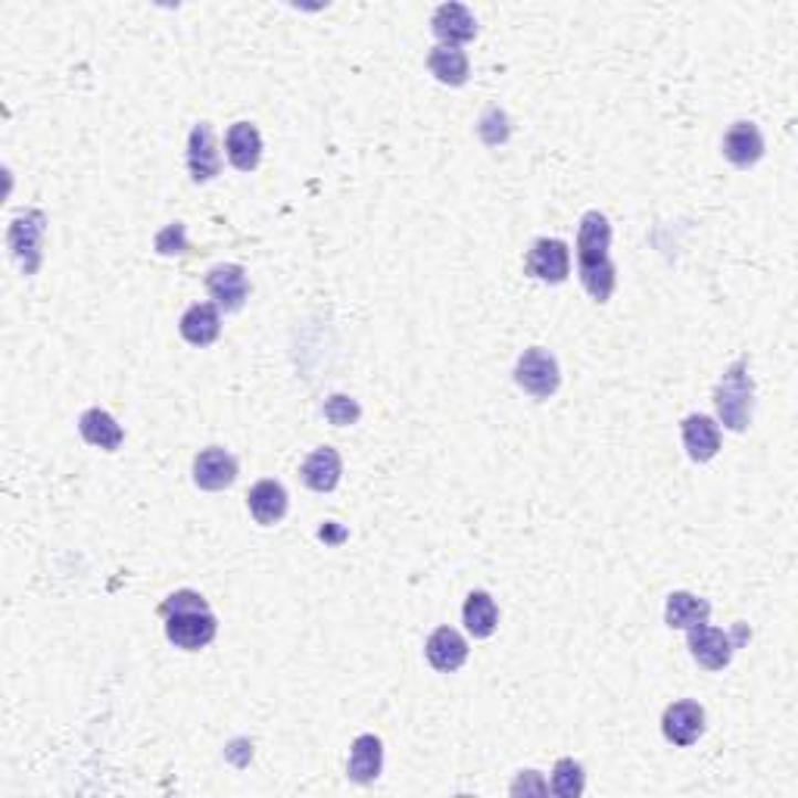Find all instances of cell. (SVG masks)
Listing matches in <instances>:
<instances>
[{"label": "cell", "mask_w": 798, "mask_h": 798, "mask_svg": "<svg viewBox=\"0 0 798 798\" xmlns=\"http://www.w3.org/2000/svg\"><path fill=\"white\" fill-rule=\"evenodd\" d=\"M238 481V459L222 447H209L193 459V484L200 490H225Z\"/></svg>", "instance_id": "cell-11"}, {"label": "cell", "mask_w": 798, "mask_h": 798, "mask_svg": "<svg viewBox=\"0 0 798 798\" xmlns=\"http://www.w3.org/2000/svg\"><path fill=\"white\" fill-rule=\"evenodd\" d=\"M584 767L574 758H561L553 770V796L577 798L584 792Z\"/></svg>", "instance_id": "cell-25"}, {"label": "cell", "mask_w": 798, "mask_h": 798, "mask_svg": "<svg viewBox=\"0 0 798 798\" xmlns=\"http://www.w3.org/2000/svg\"><path fill=\"white\" fill-rule=\"evenodd\" d=\"M381 767H384L381 739L371 736V733H365V736H359V739L353 743V748H349V764H347L349 780L375 783L381 777Z\"/></svg>", "instance_id": "cell-20"}, {"label": "cell", "mask_w": 798, "mask_h": 798, "mask_svg": "<svg viewBox=\"0 0 798 798\" xmlns=\"http://www.w3.org/2000/svg\"><path fill=\"white\" fill-rule=\"evenodd\" d=\"M178 330H181V337H185L191 347H209V344H216L219 334H222L219 306H216V303H193L191 309L181 315Z\"/></svg>", "instance_id": "cell-15"}, {"label": "cell", "mask_w": 798, "mask_h": 798, "mask_svg": "<svg viewBox=\"0 0 798 798\" xmlns=\"http://www.w3.org/2000/svg\"><path fill=\"white\" fill-rule=\"evenodd\" d=\"M712 606L705 599H699L693 592H671L668 606H664V621L674 630H690V627L708 624Z\"/></svg>", "instance_id": "cell-23"}, {"label": "cell", "mask_w": 798, "mask_h": 798, "mask_svg": "<svg viewBox=\"0 0 798 798\" xmlns=\"http://www.w3.org/2000/svg\"><path fill=\"white\" fill-rule=\"evenodd\" d=\"M228 162L238 172H253L262 159V135L253 122H234L225 135Z\"/></svg>", "instance_id": "cell-13"}, {"label": "cell", "mask_w": 798, "mask_h": 798, "mask_svg": "<svg viewBox=\"0 0 798 798\" xmlns=\"http://www.w3.org/2000/svg\"><path fill=\"white\" fill-rule=\"evenodd\" d=\"M188 169L197 185L212 181L222 172V157H219V144H216V132L209 122L193 125L191 138H188Z\"/></svg>", "instance_id": "cell-10"}, {"label": "cell", "mask_w": 798, "mask_h": 798, "mask_svg": "<svg viewBox=\"0 0 798 798\" xmlns=\"http://www.w3.org/2000/svg\"><path fill=\"white\" fill-rule=\"evenodd\" d=\"M746 640V627L736 633V640L724 633V630H717V627H708V624H699V627H690V655H693L702 668H708V671H724L729 661H733V652L743 645Z\"/></svg>", "instance_id": "cell-6"}, {"label": "cell", "mask_w": 798, "mask_h": 798, "mask_svg": "<svg viewBox=\"0 0 798 798\" xmlns=\"http://www.w3.org/2000/svg\"><path fill=\"white\" fill-rule=\"evenodd\" d=\"M428 70L440 85L459 87L469 82V56L462 48H450V44H437L434 51L428 53Z\"/></svg>", "instance_id": "cell-21"}, {"label": "cell", "mask_w": 798, "mask_h": 798, "mask_svg": "<svg viewBox=\"0 0 798 798\" xmlns=\"http://www.w3.org/2000/svg\"><path fill=\"white\" fill-rule=\"evenodd\" d=\"M363 416V409H359V402L356 399L344 397V393H334V397L325 402V418H328L330 424H337V428H347V424H356Z\"/></svg>", "instance_id": "cell-26"}, {"label": "cell", "mask_w": 798, "mask_h": 798, "mask_svg": "<svg viewBox=\"0 0 798 798\" xmlns=\"http://www.w3.org/2000/svg\"><path fill=\"white\" fill-rule=\"evenodd\" d=\"M78 434L85 437V443L106 452H116L125 440V431L116 424V418L104 409H87L85 416L78 418Z\"/></svg>", "instance_id": "cell-22"}, {"label": "cell", "mask_w": 798, "mask_h": 798, "mask_svg": "<svg viewBox=\"0 0 798 798\" xmlns=\"http://www.w3.org/2000/svg\"><path fill=\"white\" fill-rule=\"evenodd\" d=\"M714 402H717V416L724 421V428L743 434L752 424V406H755V384L748 375V365L739 359L724 371V378L714 390Z\"/></svg>", "instance_id": "cell-3"}, {"label": "cell", "mask_w": 798, "mask_h": 798, "mask_svg": "<svg viewBox=\"0 0 798 798\" xmlns=\"http://www.w3.org/2000/svg\"><path fill=\"white\" fill-rule=\"evenodd\" d=\"M157 250L162 256H172V253H185L188 250V243H185V225H169L162 234L157 238Z\"/></svg>", "instance_id": "cell-27"}, {"label": "cell", "mask_w": 798, "mask_h": 798, "mask_svg": "<svg viewBox=\"0 0 798 798\" xmlns=\"http://www.w3.org/2000/svg\"><path fill=\"white\" fill-rule=\"evenodd\" d=\"M462 618H465V627H469V633L474 640H486V637H493V630L500 624V608H496L490 592L474 590L465 599Z\"/></svg>", "instance_id": "cell-24"}, {"label": "cell", "mask_w": 798, "mask_h": 798, "mask_svg": "<svg viewBox=\"0 0 798 798\" xmlns=\"http://www.w3.org/2000/svg\"><path fill=\"white\" fill-rule=\"evenodd\" d=\"M608 246H611V225L599 209H590L580 219V231H577V265H580L584 287L596 303H608L618 281Z\"/></svg>", "instance_id": "cell-1"}, {"label": "cell", "mask_w": 798, "mask_h": 798, "mask_svg": "<svg viewBox=\"0 0 798 798\" xmlns=\"http://www.w3.org/2000/svg\"><path fill=\"white\" fill-rule=\"evenodd\" d=\"M207 291L209 296L216 300L219 309L225 313H238L243 309L246 296H250V281H246V272L241 265H216L212 272L207 275Z\"/></svg>", "instance_id": "cell-9"}, {"label": "cell", "mask_w": 798, "mask_h": 798, "mask_svg": "<svg viewBox=\"0 0 798 798\" xmlns=\"http://www.w3.org/2000/svg\"><path fill=\"white\" fill-rule=\"evenodd\" d=\"M527 272L539 281H549V284H561L571 272V253H568V243L558 241V238H539L531 253H527Z\"/></svg>", "instance_id": "cell-7"}, {"label": "cell", "mask_w": 798, "mask_h": 798, "mask_svg": "<svg viewBox=\"0 0 798 798\" xmlns=\"http://www.w3.org/2000/svg\"><path fill=\"white\" fill-rule=\"evenodd\" d=\"M246 505L253 512V518L262 527L269 524H279L287 515V490L279 481H260L253 484V490L246 493Z\"/></svg>", "instance_id": "cell-19"}, {"label": "cell", "mask_w": 798, "mask_h": 798, "mask_svg": "<svg viewBox=\"0 0 798 798\" xmlns=\"http://www.w3.org/2000/svg\"><path fill=\"white\" fill-rule=\"evenodd\" d=\"M159 618L166 621V637L175 649L185 652H197L219 633V621L209 611L207 599L193 590L172 592L162 606H159Z\"/></svg>", "instance_id": "cell-2"}, {"label": "cell", "mask_w": 798, "mask_h": 798, "mask_svg": "<svg viewBox=\"0 0 798 798\" xmlns=\"http://www.w3.org/2000/svg\"><path fill=\"white\" fill-rule=\"evenodd\" d=\"M300 474H303V484L309 486V490H315V493H330L334 486L340 484V474H344L340 452L330 450V447L315 450L313 455H306Z\"/></svg>", "instance_id": "cell-18"}, {"label": "cell", "mask_w": 798, "mask_h": 798, "mask_svg": "<svg viewBox=\"0 0 798 798\" xmlns=\"http://www.w3.org/2000/svg\"><path fill=\"white\" fill-rule=\"evenodd\" d=\"M431 29H434V35L440 38L443 44H450V48L474 41V35H477V22L471 17L469 7H462V3H443V7H437L434 19H431Z\"/></svg>", "instance_id": "cell-14"}, {"label": "cell", "mask_w": 798, "mask_h": 798, "mask_svg": "<svg viewBox=\"0 0 798 798\" xmlns=\"http://www.w3.org/2000/svg\"><path fill=\"white\" fill-rule=\"evenodd\" d=\"M44 231H48V216L41 209H29L10 222L7 231V246L22 265L25 275H35L44 260Z\"/></svg>", "instance_id": "cell-4"}, {"label": "cell", "mask_w": 798, "mask_h": 798, "mask_svg": "<svg viewBox=\"0 0 798 798\" xmlns=\"http://www.w3.org/2000/svg\"><path fill=\"white\" fill-rule=\"evenodd\" d=\"M661 733L668 743L686 748L705 733V708L699 702H674L664 708L661 717Z\"/></svg>", "instance_id": "cell-8"}, {"label": "cell", "mask_w": 798, "mask_h": 798, "mask_svg": "<svg viewBox=\"0 0 798 798\" xmlns=\"http://www.w3.org/2000/svg\"><path fill=\"white\" fill-rule=\"evenodd\" d=\"M515 384L534 399L553 397L558 390V384H561V371H558L556 356L543 347L524 349L518 365H515Z\"/></svg>", "instance_id": "cell-5"}, {"label": "cell", "mask_w": 798, "mask_h": 798, "mask_svg": "<svg viewBox=\"0 0 798 798\" xmlns=\"http://www.w3.org/2000/svg\"><path fill=\"white\" fill-rule=\"evenodd\" d=\"M683 447L693 462H712L721 450V428L708 416L683 418Z\"/></svg>", "instance_id": "cell-17"}, {"label": "cell", "mask_w": 798, "mask_h": 798, "mask_svg": "<svg viewBox=\"0 0 798 798\" xmlns=\"http://www.w3.org/2000/svg\"><path fill=\"white\" fill-rule=\"evenodd\" d=\"M424 655H428L434 671L452 674V671H459V668L469 661V642H465V637H462L459 630H452V627H437L434 633L428 637Z\"/></svg>", "instance_id": "cell-12"}, {"label": "cell", "mask_w": 798, "mask_h": 798, "mask_svg": "<svg viewBox=\"0 0 798 798\" xmlns=\"http://www.w3.org/2000/svg\"><path fill=\"white\" fill-rule=\"evenodd\" d=\"M724 157L733 166H739V169H748V166H755L764 157V138L755 122L729 125V132L724 135Z\"/></svg>", "instance_id": "cell-16"}]
</instances>
